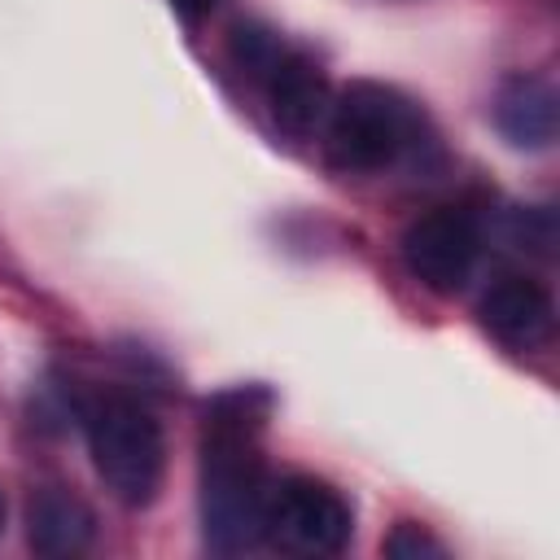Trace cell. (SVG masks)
Here are the masks:
<instances>
[{
  "label": "cell",
  "instance_id": "cell-3",
  "mask_svg": "<svg viewBox=\"0 0 560 560\" xmlns=\"http://www.w3.org/2000/svg\"><path fill=\"white\" fill-rule=\"evenodd\" d=\"M328 162L346 175H376L398 166L416 140H420V118L411 101H402L385 83H350L332 96L328 105Z\"/></svg>",
  "mask_w": 560,
  "mask_h": 560
},
{
  "label": "cell",
  "instance_id": "cell-4",
  "mask_svg": "<svg viewBox=\"0 0 560 560\" xmlns=\"http://www.w3.org/2000/svg\"><path fill=\"white\" fill-rule=\"evenodd\" d=\"M232 57L262 88L276 127H284L289 136H315L324 127L328 105H332V88H328L324 66L306 48L284 44L267 26H236L232 31Z\"/></svg>",
  "mask_w": 560,
  "mask_h": 560
},
{
  "label": "cell",
  "instance_id": "cell-10",
  "mask_svg": "<svg viewBox=\"0 0 560 560\" xmlns=\"http://www.w3.org/2000/svg\"><path fill=\"white\" fill-rule=\"evenodd\" d=\"M389 560H442L446 547L429 534V525H416V521H398L381 547Z\"/></svg>",
  "mask_w": 560,
  "mask_h": 560
},
{
  "label": "cell",
  "instance_id": "cell-9",
  "mask_svg": "<svg viewBox=\"0 0 560 560\" xmlns=\"http://www.w3.org/2000/svg\"><path fill=\"white\" fill-rule=\"evenodd\" d=\"M26 538L39 556H79L96 538V512L74 490L44 486L26 508Z\"/></svg>",
  "mask_w": 560,
  "mask_h": 560
},
{
  "label": "cell",
  "instance_id": "cell-11",
  "mask_svg": "<svg viewBox=\"0 0 560 560\" xmlns=\"http://www.w3.org/2000/svg\"><path fill=\"white\" fill-rule=\"evenodd\" d=\"M171 9H175V13H179L188 26H197V22H201V18L214 9V0H171Z\"/></svg>",
  "mask_w": 560,
  "mask_h": 560
},
{
  "label": "cell",
  "instance_id": "cell-6",
  "mask_svg": "<svg viewBox=\"0 0 560 560\" xmlns=\"http://www.w3.org/2000/svg\"><path fill=\"white\" fill-rule=\"evenodd\" d=\"M481 258V223L468 206H433L416 214L402 232V262L407 271L451 298L472 280V267Z\"/></svg>",
  "mask_w": 560,
  "mask_h": 560
},
{
  "label": "cell",
  "instance_id": "cell-1",
  "mask_svg": "<svg viewBox=\"0 0 560 560\" xmlns=\"http://www.w3.org/2000/svg\"><path fill=\"white\" fill-rule=\"evenodd\" d=\"M271 394L241 385L206 407L201 438V534L219 556H241L267 538V468L258 455V424Z\"/></svg>",
  "mask_w": 560,
  "mask_h": 560
},
{
  "label": "cell",
  "instance_id": "cell-7",
  "mask_svg": "<svg viewBox=\"0 0 560 560\" xmlns=\"http://www.w3.org/2000/svg\"><path fill=\"white\" fill-rule=\"evenodd\" d=\"M477 315L512 350H538L551 337V324H556L551 293L529 276H499L486 289Z\"/></svg>",
  "mask_w": 560,
  "mask_h": 560
},
{
  "label": "cell",
  "instance_id": "cell-8",
  "mask_svg": "<svg viewBox=\"0 0 560 560\" xmlns=\"http://www.w3.org/2000/svg\"><path fill=\"white\" fill-rule=\"evenodd\" d=\"M490 118L512 149H547L556 140V88L542 74H508L494 88Z\"/></svg>",
  "mask_w": 560,
  "mask_h": 560
},
{
  "label": "cell",
  "instance_id": "cell-5",
  "mask_svg": "<svg viewBox=\"0 0 560 560\" xmlns=\"http://www.w3.org/2000/svg\"><path fill=\"white\" fill-rule=\"evenodd\" d=\"M267 534L302 556H337L354 534V516L341 490L319 477L293 472L267 494Z\"/></svg>",
  "mask_w": 560,
  "mask_h": 560
},
{
  "label": "cell",
  "instance_id": "cell-12",
  "mask_svg": "<svg viewBox=\"0 0 560 560\" xmlns=\"http://www.w3.org/2000/svg\"><path fill=\"white\" fill-rule=\"evenodd\" d=\"M0 529H4V490H0Z\"/></svg>",
  "mask_w": 560,
  "mask_h": 560
},
{
  "label": "cell",
  "instance_id": "cell-2",
  "mask_svg": "<svg viewBox=\"0 0 560 560\" xmlns=\"http://www.w3.org/2000/svg\"><path fill=\"white\" fill-rule=\"evenodd\" d=\"M88 455L105 490L127 508H149L166 477V438L158 416L122 389H101L83 402Z\"/></svg>",
  "mask_w": 560,
  "mask_h": 560
}]
</instances>
